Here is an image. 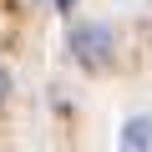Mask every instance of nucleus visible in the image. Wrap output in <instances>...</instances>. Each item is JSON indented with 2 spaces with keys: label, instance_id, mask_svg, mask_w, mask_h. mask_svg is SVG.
I'll return each instance as SVG.
<instances>
[{
  "label": "nucleus",
  "instance_id": "nucleus-1",
  "mask_svg": "<svg viewBox=\"0 0 152 152\" xmlns=\"http://www.w3.org/2000/svg\"><path fill=\"white\" fill-rule=\"evenodd\" d=\"M66 51H71V61L81 66V71H112L117 56H122V36L107 20H71Z\"/></svg>",
  "mask_w": 152,
  "mask_h": 152
},
{
  "label": "nucleus",
  "instance_id": "nucleus-2",
  "mask_svg": "<svg viewBox=\"0 0 152 152\" xmlns=\"http://www.w3.org/2000/svg\"><path fill=\"white\" fill-rule=\"evenodd\" d=\"M117 152H152V112H132L117 127Z\"/></svg>",
  "mask_w": 152,
  "mask_h": 152
},
{
  "label": "nucleus",
  "instance_id": "nucleus-3",
  "mask_svg": "<svg viewBox=\"0 0 152 152\" xmlns=\"http://www.w3.org/2000/svg\"><path fill=\"white\" fill-rule=\"evenodd\" d=\"M10 91H15V76H10V66H5V61H0V107L10 102Z\"/></svg>",
  "mask_w": 152,
  "mask_h": 152
},
{
  "label": "nucleus",
  "instance_id": "nucleus-4",
  "mask_svg": "<svg viewBox=\"0 0 152 152\" xmlns=\"http://www.w3.org/2000/svg\"><path fill=\"white\" fill-rule=\"evenodd\" d=\"M46 5H56L61 15H71V10H76V0H46Z\"/></svg>",
  "mask_w": 152,
  "mask_h": 152
}]
</instances>
